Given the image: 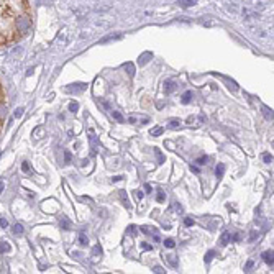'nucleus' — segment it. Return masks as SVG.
Returning <instances> with one entry per match:
<instances>
[{
    "instance_id": "1",
    "label": "nucleus",
    "mask_w": 274,
    "mask_h": 274,
    "mask_svg": "<svg viewBox=\"0 0 274 274\" xmlns=\"http://www.w3.org/2000/svg\"><path fill=\"white\" fill-rule=\"evenodd\" d=\"M13 26H15V30L20 33V36L25 35V33L28 31V28L31 26L30 15H28L26 12H20L18 15L15 16V20H13Z\"/></svg>"
},
{
    "instance_id": "2",
    "label": "nucleus",
    "mask_w": 274,
    "mask_h": 274,
    "mask_svg": "<svg viewBox=\"0 0 274 274\" xmlns=\"http://www.w3.org/2000/svg\"><path fill=\"white\" fill-rule=\"evenodd\" d=\"M176 87H177V84H176L174 81H171V79H168V81L164 82V92L166 94H173L176 90Z\"/></svg>"
},
{
    "instance_id": "3",
    "label": "nucleus",
    "mask_w": 274,
    "mask_h": 274,
    "mask_svg": "<svg viewBox=\"0 0 274 274\" xmlns=\"http://www.w3.org/2000/svg\"><path fill=\"white\" fill-rule=\"evenodd\" d=\"M145 235H158V228L156 227H150V225H143L140 228Z\"/></svg>"
},
{
    "instance_id": "4",
    "label": "nucleus",
    "mask_w": 274,
    "mask_h": 274,
    "mask_svg": "<svg viewBox=\"0 0 274 274\" xmlns=\"http://www.w3.org/2000/svg\"><path fill=\"white\" fill-rule=\"evenodd\" d=\"M85 87H87V85L85 84H76V85H69V87H67L66 90L67 92H82V90H85Z\"/></svg>"
},
{
    "instance_id": "5",
    "label": "nucleus",
    "mask_w": 274,
    "mask_h": 274,
    "mask_svg": "<svg viewBox=\"0 0 274 274\" xmlns=\"http://www.w3.org/2000/svg\"><path fill=\"white\" fill-rule=\"evenodd\" d=\"M151 58H153V53H150V51L143 53V54L140 56V59H138V61H140V66H145L146 62H148V59H151Z\"/></svg>"
},
{
    "instance_id": "6",
    "label": "nucleus",
    "mask_w": 274,
    "mask_h": 274,
    "mask_svg": "<svg viewBox=\"0 0 274 274\" xmlns=\"http://www.w3.org/2000/svg\"><path fill=\"white\" fill-rule=\"evenodd\" d=\"M120 192V199H122V202H123V205L127 209H131V204H130V200H128V195H127V192L125 191H118Z\"/></svg>"
},
{
    "instance_id": "7",
    "label": "nucleus",
    "mask_w": 274,
    "mask_h": 274,
    "mask_svg": "<svg viewBox=\"0 0 274 274\" xmlns=\"http://www.w3.org/2000/svg\"><path fill=\"white\" fill-rule=\"evenodd\" d=\"M230 241H231V235L228 231H223V233H222V236H220V245H223V246H225V245H228Z\"/></svg>"
},
{
    "instance_id": "8",
    "label": "nucleus",
    "mask_w": 274,
    "mask_h": 274,
    "mask_svg": "<svg viewBox=\"0 0 274 274\" xmlns=\"http://www.w3.org/2000/svg\"><path fill=\"white\" fill-rule=\"evenodd\" d=\"M272 256H274L272 249H269V251H264V253H263V258H264V261L267 263V264H271V266H272Z\"/></svg>"
},
{
    "instance_id": "9",
    "label": "nucleus",
    "mask_w": 274,
    "mask_h": 274,
    "mask_svg": "<svg viewBox=\"0 0 274 274\" xmlns=\"http://www.w3.org/2000/svg\"><path fill=\"white\" fill-rule=\"evenodd\" d=\"M77 240H79V245H81V246H87V245H89V240H87V236H85L84 231L79 233V238Z\"/></svg>"
},
{
    "instance_id": "10",
    "label": "nucleus",
    "mask_w": 274,
    "mask_h": 274,
    "mask_svg": "<svg viewBox=\"0 0 274 274\" xmlns=\"http://www.w3.org/2000/svg\"><path fill=\"white\" fill-rule=\"evenodd\" d=\"M215 174H217V179H222V177H223V174H225V166H223V164H218V166H217Z\"/></svg>"
},
{
    "instance_id": "11",
    "label": "nucleus",
    "mask_w": 274,
    "mask_h": 274,
    "mask_svg": "<svg viewBox=\"0 0 274 274\" xmlns=\"http://www.w3.org/2000/svg\"><path fill=\"white\" fill-rule=\"evenodd\" d=\"M59 223H61V228H62V230H69V228H71V222L67 220L66 217H61Z\"/></svg>"
},
{
    "instance_id": "12",
    "label": "nucleus",
    "mask_w": 274,
    "mask_h": 274,
    "mask_svg": "<svg viewBox=\"0 0 274 274\" xmlns=\"http://www.w3.org/2000/svg\"><path fill=\"white\" fill-rule=\"evenodd\" d=\"M100 254H102V246H100V245H95V246H94V251H92V258L97 259Z\"/></svg>"
},
{
    "instance_id": "13",
    "label": "nucleus",
    "mask_w": 274,
    "mask_h": 274,
    "mask_svg": "<svg viewBox=\"0 0 274 274\" xmlns=\"http://www.w3.org/2000/svg\"><path fill=\"white\" fill-rule=\"evenodd\" d=\"M127 231H128V235H131V236H136V235H138V231H140V228H138V227H135V225H130Z\"/></svg>"
},
{
    "instance_id": "14",
    "label": "nucleus",
    "mask_w": 274,
    "mask_h": 274,
    "mask_svg": "<svg viewBox=\"0 0 274 274\" xmlns=\"http://www.w3.org/2000/svg\"><path fill=\"white\" fill-rule=\"evenodd\" d=\"M112 118L117 120L118 123H123V122H125V118L122 117V113H120V112H112Z\"/></svg>"
},
{
    "instance_id": "15",
    "label": "nucleus",
    "mask_w": 274,
    "mask_h": 274,
    "mask_svg": "<svg viewBox=\"0 0 274 274\" xmlns=\"http://www.w3.org/2000/svg\"><path fill=\"white\" fill-rule=\"evenodd\" d=\"M8 251H10V243H7V241L0 243V253H8Z\"/></svg>"
},
{
    "instance_id": "16",
    "label": "nucleus",
    "mask_w": 274,
    "mask_h": 274,
    "mask_svg": "<svg viewBox=\"0 0 274 274\" xmlns=\"http://www.w3.org/2000/svg\"><path fill=\"white\" fill-rule=\"evenodd\" d=\"M164 259H168V261H169V264L173 266V267H176V266H177V259H176V256H173V254H168V256H166V258H164Z\"/></svg>"
},
{
    "instance_id": "17",
    "label": "nucleus",
    "mask_w": 274,
    "mask_h": 274,
    "mask_svg": "<svg viewBox=\"0 0 274 274\" xmlns=\"http://www.w3.org/2000/svg\"><path fill=\"white\" fill-rule=\"evenodd\" d=\"M12 230H13V235L18 236V235H21V233H23V227H21L20 223H16V225L12 228Z\"/></svg>"
},
{
    "instance_id": "18",
    "label": "nucleus",
    "mask_w": 274,
    "mask_h": 274,
    "mask_svg": "<svg viewBox=\"0 0 274 274\" xmlns=\"http://www.w3.org/2000/svg\"><path fill=\"white\" fill-rule=\"evenodd\" d=\"M123 67H125V69L128 71V74H130V76H135V66L131 64V62H127V64H125Z\"/></svg>"
},
{
    "instance_id": "19",
    "label": "nucleus",
    "mask_w": 274,
    "mask_h": 274,
    "mask_svg": "<svg viewBox=\"0 0 274 274\" xmlns=\"http://www.w3.org/2000/svg\"><path fill=\"white\" fill-rule=\"evenodd\" d=\"M191 99H192V92H189V90H187V92L182 95V104H189Z\"/></svg>"
},
{
    "instance_id": "20",
    "label": "nucleus",
    "mask_w": 274,
    "mask_h": 274,
    "mask_svg": "<svg viewBox=\"0 0 274 274\" xmlns=\"http://www.w3.org/2000/svg\"><path fill=\"white\" fill-rule=\"evenodd\" d=\"M163 131H164L163 127H156V128L151 130V135H153V136H159V135H163Z\"/></svg>"
},
{
    "instance_id": "21",
    "label": "nucleus",
    "mask_w": 274,
    "mask_h": 274,
    "mask_svg": "<svg viewBox=\"0 0 274 274\" xmlns=\"http://www.w3.org/2000/svg\"><path fill=\"white\" fill-rule=\"evenodd\" d=\"M164 246H166V248H174V246H176L174 240H173V238H168V240H164Z\"/></svg>"
},
{
    "instance_id": "22",
    "label": "nucleus",
    "mask_w": 274,
    "mask_h": 274,
    "mask_svg": "<svg viewBox=\"0 0 274 274\" xmlns=\"http://www.w3.org/2000/svg\"><path fill=\"white\" fill-rule=\"evenodd\" d=\"M5 113H7V107H5V105H3V102H2V104H0V120H3Z\"/></svg>"
},
{
    "instance_id": "23",
    "label": "nucleus",
    "mask_w": 274,
    "mask_h": 274,
    "mask_svg": "<svg viewBox=\"0 0 274 274\" xmlns=\"http://www.w3.org/2000/svg\"><path fill=\"white\" fill-rule=\"evenodd\" d=\"M71 159H72L71 151H64V163H66V164H69V163H71Z\"/></svg>"
},
{
    "instance_id": "24",
    "label": "nucleus",
    "mask_w": 274,
    "mask_h": 274,
    "mask_svg": "<svg viewBox=\"0 0 274 274\" xmlns=\"http://www.w3.org/2000/svg\"><path fill=\"white\" fill-rule=\"evenodd\" d=\"M197 0H181V5L182 7H189V5H194Z\"/></svg>"
},
{
    "instance_id": "25",
    "label": "nucleus",
    "mask_w": 274,
    "mask_h": 274,
    "mask_svg": "<svg viewBox=\"0 0 274 274\" xmlns=\"http://www.w3.org/2000/svg\"><path fill=\"white\" fill-rule=\"evenodd\" d=\"M169 127H171V128L181 127V120H171V122H169Z\"/></svg>"
},
{
    "instance_id": "26",
    "label": "nucleus",
    "mask_w": 274,
    "mask_h": 274,
    "mask_svg": "<svg viewBox=\"0 0 274 274\" xmlns=\"http://www.w3.org/2000/svg\"><path fill=\"white\" fill-rule=\"evenodd\" d=\"M156 200H158V202H164V200H166V194H164V192H158Z\"/></svg>"
},
{
    "instance_id": "27",
    "label": "nucleus",
    "mask_w": 274,
    "mask_h": 274,
    "mask_svg": "<svg viewBox=\"0 0 274 274\" xmlns=\"http://www.w3.org/2000/svg\"><path fill=\"white\" fill-rule=\"evenodd\" d=\"M215 256V251H209L207 254H205V263H210L212 261V258Z\"/></svg>"
},
{
    "instance_id": "28",
    "label": "nucleus",
    "mask_w": 274,
    "mask_h": 274,
    "mask_svg": "<svg viewBox=\"0 0 274 274\" xmlns=\"http://www.w3.org/2000/svg\"><path fill=\"white\" fill-rule=\"evenodd\" d=\"M77 108H79L77 102H71V104H69V112H77Z\"/></svg>"
},
{
    "instance_id": "29",
    "label": "nucleus",
    "mask_w": 274,
    "mask_h": 274,
    "mask_svg": "<svg viewBox=\"0 0 274 274\" xmlns=\"http://www.w3.org/2000/svg\"><path fill=\"white\" fill-rule=\"evenodd\" d=\"M21 171H23V173H30V163L23 161V164H21Z\"/></svg>"
},
{
    "instance_id": "30",
    "label": "nucleus",
    "mask_w": 274,
    "mask_h": 274,
    "mask_svg": "<svg viewBox=\"0 0 274 274\" xmlns=\"http://www.w3.org/2000/svg\"><path fill=\"white\" fill-rule=\"evenodd\" d=\"M184 225H186V227H192V225H194V218H191V217H186V218H184Z\"/></svg>"
},
{
    "instance_id": "31",
    "label": "nucleus",
    "mask_w": 274,
    "mask_h": 274,
    "mask_svg": "<svg viewBox=\"0 0 274 274\" xmlns=\"http://www.w3.org/2000/svg\"><path fill=\"white\" fill-rule=\"evenodd\" d=\"M263 112H264V117H266L267 120H272V112H269V110H267L266 107L263 108Z\"/></svg>"
},
{
    "instance_id": "32",
    "label": "nucleus",
    "mask_w": 274,
    "mask_h": 274,
    "mask_svg": "<svg viewBox=\"0 0 274 274\" xmlns=\"http://www.w3.org/2000/svg\"><path fill=\"white\" fill-rule=\"evenodd\" d=\"M141 248H143V249H146V251H151V249H153V245H150V243L143 241V243H141Z\"/></svg>"
},
{
    "instance_id": "33",
    "label": "nucleus",
    "mask_w": 274,
    "mask_h": 274,
    "mask_svg": "<svg viewBox=\"0 0 274 274\" xmlns=\"http://www.w3.org/2000/svg\"><path fill=\"white\" fill-rule=\"evenodd\" d=\"M143 195H145V194L141 192V191H135V197H136V200H141V199H143Z\"/></svg>"
},
{
    "instance_id": "34",
    "label": "nucleus",
    "mask_w": 274,
    "mask_h": 274,
    "mask_svg": "<svg viewBox=\"0 0 274 274\" xmlns=\"http://www.w3.org/2000/svg\"><path fill=\"white\" fill-rule=\"evenodd\" d=\"M153 271H155L156 274H163V272H166V271H164L161 266H155V267H153Z\"/></svg>"
},
{
    "instance_id": "35",
    "label": "nucleus",
    "mask_w": 274,
    "mask_h": 274,
    "mask_svg": "<svg viewBox=\"0 0 274 274\" xmlns=\"http://www.w3.org/2000/svg\"><path fill=\"white\" fill-rule=\"evenodd\" d=\"M256 238H258V231H251V235H249V241H254Z\"/></svg>"
},
{
    "instance_id": "36",
    "label": "nucleus",
    "mask_w": 274,
    "mask_h": 274,
    "mask_svg": "<svg viewBox=\"0 0 274 274\" xmlns=\"http://www.w3.org/2000/svg\"><path fill=\"white\" fill-rule=\"evenodd\" d=\"M263 161H264V163H271V161H272V156H271V155H264Z\"/></svg>"
},
{
    "instance_id": "37",
    "label": "nucleus",
    "mask_w": 274,
    "mask_h": 274,
    "mask_svg": "<svg viewBox=\"0 0 274 274\" xmlns=\"http://www.w3.org/2000/svg\"><path fill=\"white\" fill-rule=\"evenodd\" d=\"M207 161H209V158H207V156H202V158H199L197 163H199V164H204V163H207Z\"/></svg>"
},
{
    "instance_id": "38",
    "label": "nucleus",
    "mask_w": 274,
    "mask_h": 274,
    "mask_svg": "<svg viewBox=\"0 0 274 274\" xmlns=\"http://www.w3.org/2000/svg\"><path fill=\"white\" fill-rule=\"evenodd\" d=\"M21 113H23V108H16V110H15V117H16V118L21 117Z\"/></svg>"
},
{
    "instance_id": "39",
    "label": "nucleus",
    "mask_w": 274,
    "mask_h": 274,
    "mask_svg": "<svg viewBox=\"0 0 274 274\" xmlns=\"http://www.w3.org/2000/svg\"><path fill=\"white\" fill-rule=\"evenodd\" d=\"M156 155H158V159H159V163H164V158H163V155L159 153V150H156Z\"/></svg>"
},
{
    "instance_id": "40",
    "label": "nucleus",
    "mask_w": 274,
    "mask_h": 274,
    "mask_svg": "<svg viewBox=\"0 0 274 274\" xmlns=\"http://www.w3.org/2000/svg\"><path fill=\"white\" fill-rule=\"evenodd\" d=\"M7 225H8V223H7V220H5V218H0V227H2V228H5Z\"/></svg>"
},
{
    "instance_id": "41",
    "label": "nucleus",
    "mask_w": 274,
    "mask_h": 274,
    "mask_svg": "<svg viewBox=\"0 0 274 274\" xmlns=\"http://www.w3.org/2000/svg\"><path fill=\"white\" fill-rule=\"evenodd\" d=\"M251 267H253V261H251V259H249V261L246 263V267H245V269H246V271H249V269H251Z\"/></svg>"
},
{
    "instance_id": "42",
    "label": "nucleus",
    "mask_w": 274,
    "mask_h": 274,
    "mask_svg": "<svg viewBox=\"0 0 274 274\" xmlns=\"http://www.w3.org/2000/svg\"><path fill=\"white\" fill-rule=\"evenodd\" d=\"M122 179H123L122 176H115V177H112V181H113V182H118V181H122Z\"/></svg>"
},
{
    "instance_id": "43",
    "label": "nucleus",
    "mask_w": 274,
    "mask_h": 274,
    "mask_svg": "<svg viewBox=\"0 0 274 274\" xmlns=\"http://www.w3.org/2000/svg\"><path fill=\"white\" fill-rule=\"evenodd\" d=\"M0 192H2V182H0Z\"/></svg>"
},
{
    "instance_id": "44",
    "label": "nucleus",
    "mask_w": 274,
    "mask_h": 274,
    "mask_svg": "<svg viewBox=\"0 0 274 274\" xmlns=\"http://www.w3.org/2000/svg\"><path fill=\"white\" fill-rule=\"evenodd\" d=\"M0 128H2V120H0Z\"/></svg>"
}]
</instances>
